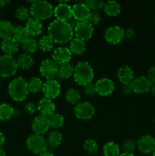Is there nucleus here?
Returning <instances> with one entry per match:
<instances>
[{"instance_id": "f257e3e1", "label": "nucleus", "mask_w": 155, "mask_h": 156, "mask_svg": "<svg viewBox=\"0 0 155 156\" xmlns=\"http://www.w3.org/2000/svg\"><path fill=\"white\" fill-rule=\"evenodd\" d=\"M48 34L55 43L65 44L73 39L74 30L70 27L67 21L56 19L49 25Z\"/></svg>"}, {"instance_id": "f03ea898", "label": "nucleus", "mask_w": 155, "mask_h": 156, "mask_svg": "<svg viewBox=\"0 0 155 156\" xmlns=\"http://www.w3.org/2000/svg\"><path fill=\"white\" fill-rule=\"evenodd\" d=\"M8 91L13 100L22 101L27 98L29 93L27 81L23 77L15 78L9 83Z\"/></svg>"}, {"instance_id": "7ed1b4c3", "label": "nucleus", "mask_w": 155, "mask_h": 156, "mask_svg": "<svg viewBox=\"0 0 155 156\" xmlns=\"http://www.w3.org/2000/svg\"><path fill=\"white\" fill-rule=\"evenodd\" d=\"M74 79L79 85H84L91 83L94 79V69L88 62L81 61L74 66Z\"/></svg>"}, {"instance_id": "20e7f679", "label": "nucleus", "mask_w": 155, "mask_h": 156, "mask_svg": "<svg viewBox=\"0 0 155 156\" xmlns=\"http://www.w3.org/2000/svg\"><path fill=\"white\" fill-rule=\"evenodd\" d=\"M30 15L33 18L40 20H46L51 18L54 9L49 2L33 1L30 8Z\"/></svg>"}, {"instance_id": "39448f33", "label": "nucleus", "mask_w": 155, "mask_h": 156, "mask_svg": "<svg viewBox=\"0 0 155 156\" xmlns=\"http://www.w3.org/2000/svg\"><path fill=\"white\" fill-rule=\"evenodd\" d=\"M26 146L31 152L40 155L47 150L48 143L43 136L34 133L27 137Z\"/></svg>"}, {"instance_id": "423d86ee", "label": "nucleus", "mask_w": 155, "mask_h": 156, "mask_svg": "<svg viewBox=\"0 0 155 156\" xmlns=\"http://www.w3.org/2000/svg\"><path fill=\"white\" fill-rule=\"evenodd\" d=\"M18 66L17 60L12 55L0 56V76L10 77L17 73Z\"/></svg>"}, {"instance_id": "0eeeda50", "label": "nucleus", "mask_w": 155, "mask_h": 156, "mask_svg": "<svg viewBox=\"0 0 155 156\" xmlns=\"http://www.w3.org/2000/svg\"><path fill=\"white\" fill-rule=\"evenodd\" d=\"M58 67L59 65L53 59L47 58L42 61L40 65L39 70L43 77L46 78L47 80H50L57 77Z\"/></svg>"}, {"instance_id": "6e6552de", "label": "nucleus", "mask_w": 155, "mask_h": 156, "mask_svg": "<svg viewBox=\"0 0 155 156\" xmlns=\"http://www.w3.org/2000/svg\"><path fill=\"white\" fill-rule=\"evenodd\" d=\"M74 111L76 117L80 120H88L92 118L95 113V108L90 102L84 101L77 104Z\"/></svg>"}, {"instance_id": "1a4fd4ad", "label": "nucleus", "mask_w": 155, "mask_h": 156, "mask_svg": "<svg viewBox=\"0 0 155 156\" xmlns=\"http://www.w3.org/2000/svg\"><path fill=\"white\" fill-rule=\"evenodd\" d=\"M43 94L44 97L49 99H54L57 97L61 91V85L56 79L47 80L43 83Z\"/></svg>"}, {"instance_id": "9d476101", "label": "nucleus", "mask_w": 155, "mask_h": 156, "mask_svg": "<svg viewBox=\"0 0 155 156\" xmlns=\"http://www.w3.org/2000/svg\"><path fill=\"white\" fill-rule=\"evenodd\" d=\"M94 33V27L88 21H79L78 24L74 30V34L76 37L86 41L92 37Z\"/></svg>"}, {"instance_id": "9b49d317", "label": "nucleus", "mask_w": 155, "mask_h": 156, "mask_svg": "<svg viewBox=\"0 0 155 156\" xmlns=\"http://www.w3.org/2000/svg\"><path fill=\"white\" fill-rule=\"evenodd\" d=\"M104 37L106 42L109 44H119L124 39V29L119 26H112L106 30Z\"/></svg>"}, {"instance_id": "f8f14e48", "label": "nucleus", "mask_w": 155, "mask_h": 156, "mask_svg": "<svg viewBox=\"0 0 155 156\" xmlns=\"http://www.w3.org/2000/svg\"><path fill=\"white\" fill-rule=\"evenodd\" d=\"M151 85L152 82H150L148 77L144 76L135 78L131 83L133 92L138 93V94L147 93V91H150Z\"/></svg>"}, {"instance_id": "ddd939ff", "label": "nucleus", "mask_w": 155, "mask_h": 156, "mask_svg": "<svg viewBox=\"0 0 155 156\" xmlns=\"http://www.w3.org/2000/svg\"><path fill=\"white\" fill-rule=\"evenodd\" d=\"M31 127L35 134L43 135L46 133L50 127L48 117L41 114L36 116L32 121Z\"/></svg>"}, {"instance_id": "4468645a", "label": "nucleus", "mask_w": 155, "mask_h": 156, "mask_svg": "<svg viewBox=\"0 0 155 156\" xmlns=\"http://www.w3.org/2000/svg\"><path fill=\"white\" fill-rule=\"evenodd\" d=\"M53 15L56 17V20L62 21H68L70 18H72V9L69 5L66 2L59 3L54 9Z\"/></svg>"}, {"instance_id": "2eb2a0df", "label": "nucleus", "mask_w": 155, "mask_h": 156, "mask_svg": "<svg viewBox=\"0 0 155 156\" xmlns=\"http://www.w3.org/2000/svg\"><path fill=\"white\" fill-rule=\"evenodd\" d=\"M96 92L101 96H106L113 91L115 85L112 79L108 78L100 79L95 84Z\"/></svg>"}, {"instance_id": "dca6fc26", "label": "nucleus", "mask_w": 155, "mask_h": 156, "mask_svg": "<svg viewBox=\"0 0 155 156\" xmlns=\"http://www.w3.org/2000/svg\"><path fill=\"white\" fill-rule=\"evenodd\" d=\"M52 59L59 66L69 62L71 59V52L70 51L69 48L65 47H59L53 51Z\"/></svg>"}, {"instance_id": "f3484780", "label": "nucleus", "mask_w": 155, "mask_h": 156, "mask_svg": "<svg viewBox=\"0 0 155 156\" xmlns=\"http://www.w3.org/2000/svg\"><path fill=\"white\" fill-rule=\"evenodd\" d=\"M138 149L143 153H150L155 149V139L150 135H144L137 142Z\"/></svg>"}, {"instance_id": "a211bd4d", "label": "nucleus", "mask_w": 155, "mask_h": 156, "mask_svg": "<svg viewBox=\"0 0 155 156\" xmlns=\"http://www.w3.org/2000/svg\"><path fill=\"white\" fill-rule=\"evenodd\" d=\"M72 9V16L78 21H88L91 10L84 2H78L74 4L71 7Z\"/></svg>"}, {"instance_id": "6ab92c4d", "label": "nucleus", "mask_w": 155, "mask_h": 156, "mask_svg": "<svg viewBox=\"0 0 155 156\" xmlns=\"http://www.w3.org/2000/svg\"><path fill=\"white\" fill-rule=\"evenodd\" d=\"M36 106L41 115L46 116V117L47 116L50 117V115L54 114L55 110H56V105L54 102L51 99L46 98L40 99Z\"/></svg>"}, {"instance_id": "aec40b11", "label": "nucleus", "mask_w": 155, "mask_h": 156, "mask_svg": "<svg viewBox=\"0 0 155 156\" xmlns=\"http://www.w3.org/2000/svg\"><path fill=\"white\" fill-rule=\"evenodd\" d=\"M24 27L28 33L29 36H37L42 32L43 25L40 20L33 18V17H30L26 21Z\"/></svg>"}, {"instance_id": "412c9836", "label": "nucleus", "mask_w": 155, "mask_h": 156, "mask_svg": "<svg viewBox=\"0 0 155 156\" xmlns=\"http://www.w3.org/2000/svg\"><path fill=\"white\" fill-rule=\"evenodd\" d=\"M117 77L122 84H131L134 77L133 70L129 66H122L117 71Z\"/></svg>"}, {"instance_id": "4be33fe9", "label": "nucleus", "mask_w": 155, "mask_h": 156, "mask_svg": "<svg viewBox=\"0 0 155 156\" xmlns=\"http://www.w3.org/2000/svg\"><path fill=\"white\" fill-rule=\"evenodd\" d=\"M19 44L13 37L2 39L1 43V48L6 55H12L18 50Z\"/></svg>"}, {"instance_id": "5701e85b", "label": "nucleus", "mask_w": 155, "mask_h": 156, "mask_svg": "<svg viewBox=\"0 0 155 156\" xmlns=\"http://www.w3.org/2000/svg\"><path fill=\"white\" fill-rule=\"evenodd\" d=\"M15 27L11 21L2 20L0 21V37L2 39L12 37Z\"/></svg>"}, {"instance_id": "b1692460", "label": "nucleus", "mask_w": 155, "mask_h": 156, "mask_svg": "<svg viewBox=\"0 0 155 156\" xmlns=\"http://www.w3.org/2000/svg\"><path fill=\"white\" fill-rule=\"evenodd\" d=\"M74 66L70 62L61 64L58 67L57 77L62 79H66L70 78L74 74Z\"/></svg>"}, {"instance_id": "393cba45", "label": "nucleus", "mask_w": 155, "mask_h": 156, "mask_svg": "<svg viewBox=\"0 0 155 156\" xmlns=\"http://www.w3.org/2000/svg\"><path fill=\"white\" fill-rule=\"evenodd\" d=\"M70 51L74 54H82L86 50V44L84 41L79 38H73L69 44Z\"/></svg>"}, {"instance_id": "a878e982", "label": "nucleus", "mask_w": 155, "mask_h": 156, "mask_svg": "<svg viewBox=\"0 0 155 156\" xmlns=\"http://www.w3.org/2000/svg\"><path fill=\"white\" fill-rule=\"evenodd\" d=\"M103 10L109 16H115L121 12V5L115 1H107L104 2Z\"/></svg>"}, {"instance_id": "bb28decb", "label": "nucleus", "mask_w": 155, "mask_h": 156, "mask_svg": "<svg viewBox=\"0 0 155 156\" xmlns=\"http://www.w3.org/2000/svg\"><path fill=\"white\" fill-rule=\"evenodd\" d=\"M16 60L18 66L21 67L23 69H28L33 64V58L27 53H23L18 55Z\"/></svg>"}, {"instance_id": "cd10ccee", "label": "nucleus", "mask_w": 155, "mask_h": 156, "mask_svg": "<svg viewBox=\"0 0 155 156\" xmlns=\"http://www.w3.org/2000/svg\"><path fill=\"white\" fill-rule=\"evenodd\" d=\"M15 114V109L8 103L0 104V120H6L10 119Z\"/></svg>"}, {"instance_id": "c85d7f7f", "label": "nucleus", "mask_w": 155, "mask_h": 156, "mask_svg": "<svg viewBox=\"0 0 155 156\" xmlns=\"http://www.w3.org/2000/svg\"><path fill=\"white\" fill-rule=\"evenodd\" d=\"M103 152L105 156H119L120 155L119 147L114 142H108L103 146Z\"/></svg>"}, {"instance_id": "c756f323", "label": "nucleus", "mask_w": 155, "mask_h": 156, "mask_svg": "<svg viewBox=\"0 0 155 156\" xmlns=\"http://www.w3.org/2000/svg\"><path fill=\"white\" fill-rule=\"evenodd\" d=\"M54 41L49 35L43 36L38 41V48L44 52H49L54 47Z\"/></svg>"}, {"instance_id": "7c9ffc66", "label": "nucleus", "mask_w": 155, "mask_h": 156, "mask_svg": "<svg viewBox=\"0 0 155 156\" xmlns=\"http://www.w3.org/2000/svg\"><path fill=\"white\" fill-rule=\"evenodd\" d=\"M12 37L18 44H22L29 37V34L27 30H26L25 27H23V26H17V27H15V30H14Z\"/></svg>"}, {"instance_id": "2f4dec72", "label": "nucleus", "mask_w": 155, "mask_h": 156, "mask_svg": "<svg viewBox=\"0 0 155 156\" xmlns=\"http://www.w3.org/2000/svg\"><path fill=\"white\" fill-rule=\"evenodd\" d=\"M43 82L40 78L33 76L30 78V80L27 82V87H28L29 91L33 93H38L42 91Z\"/></svg>"}, {"instance_id": "473e14b6", "label": "nucleus", "mask_w": 155, "mask_h": 156, "mask_svg": "<svg viewBox=\"0 0 155 156\" xmlns=\"http://www.w3.org/2000/svg\"><path fill=\"white\" fill-rule=\"evenodd\" d=\"M63 137H62V133L58 130H54L49 135L47 139V143L48 146H52L53 148H56L59 146L62 143Z\"/></svg>"}, {"instance_id": "72a5a7b5", "label": "nucleus", "mask_w": 155, "mask_h": 156, "mask_svg": "<svg viewBox=\"0 0 155 156\" xmlns=\"http://www.w3.org/2000/svg\"><path fill=\"white\" fill-rule=\"evenodd\" d=\"M22 47L24 51L28 54L33 53L38 49V41L32 37H29L22 44Z\"/></svg>"}, {"instance_id": "f704fd0d", "label": "nucleus", "mask_w": 155, "mask_h": 156, "mask_svg": "<svg viewBox=\"0 0 155 156\" xmlns=\"http://www.w3.org/2000/svg\"><path fill=\"white\" fill-rule=\"evenodd\" d=\"M83 147L84 150L90 155H95L99 150V146L97 142L93 139H87L84 142Z\"/></svg>"}, {"instance_id": "c9c22d12", "label": "nucleus", "mask_w": 155, "mask_h": 156, "mask_svg": "<svg viewBox=\"0 0 155 156\" xmlns=\"http://www.w3.org/2000/svg\"><path fill=\"white\" fill-rule=\"evenodd\" d=\"M65 99L72 105H77L81 99V94L76 88H71L65 93Z\"/></svg>"}, {"instance_id": "e433bc0d", "label": "nucleus", "mask_w": 155, "mask_h": 156, "mask_svg": "<svg viewBox=\"0 0 155 156\" xmlns=\"http://www.w3.org/2000/svg\"><path fill=\"white\" fill-rule=\"evenodd\" d=\"M48 119L50 127L55 128V129L61 127L64 123L63 116L60 114H57V113H54L50 115Z\"/></svg>"}, {"instance_id": "4c0bfd02", "label": "nucleus", "mask_w": 155, "mask_h": 156, "mask_svg": "<svg viewBox=\"0 0 155 156\" xmlns=\"http://www.w3.org/2000/svg\"><path fill=\"white\" fill-rule=\"evenodd\" d=\"M15 15L20 21H27L30 18V11L27 7L21 5L15 10Z\"/></svg>"}, {"instance_id": "58836bf2", "label": "nucleus", "mask_w": 155, "mask_h": 156, "mask_svg": "<svg viewBox=\"0 0 155 156\" xmlns=\"http://www.w3.org/2000/svg\"><path fill=\"white\" fill-rule=\"evenodd\" d=\"M84 4L88 6V9L91 11H98L99 9L103 8L104 2L102 0H87Z\"/></svg>"}, {"instance_id": "ea45409f", "label": "nucleus", "mask_w": 155, "mask_h": 156, "mask_svg": "<svg viewBox=\"0 0 155 156\" xmlns=\"http://www.w3.org/2000/svg\"><path fill=\"white\" fill-rule=\"evenodd\" d=\"M135 147H136L135 142L132 140H129V139L125 140L122 144V149L123 152H126V153L133 154Z\"/></svg>"}, {"instance_id": "a19ab883", "label": "nucleus", "mask_w": 155, "mask_h": 156, "mask_svg": "<svg viewBox=\"0 0 155 156\" xmlns=\"http://www.w3.org/2000/svg\"><path fill=\"white\" fill-rule=\"evenodd\" d=\"M100 14L98 11H91L88 21L91 23L92 25H96L98 24L100 21Z\"/></svg>"}, {"instance_id": "79ce46f5", "label": "nucleus", "mask_w": 155, "mask_h": 156, "mask_svg": "<svg viewBox=\"0 0 155 156\" xmlns=\"http://www.w3.org/2000/svg\"><path fill=\"white\" fill-rule=\"evenodd\" d=\"M84 92L88 96H94L96 94V88L95 84H93L92 82L88 84V85L84 86Z\"/></svg>"}, {"instance_id": "37998d69", "label": "nucleus", "mask_w": 155, "mask_h": 156, "mask_svg": "<svg viewBox=\"0 0 155 156\" xmlns=\"http://www.w3.org/2000/svg\"><path fill=\"white\" fill-rule=\"evenodd\" d=\"M24 111H25L27 114H33L36 112V111L37 110V106L35 105V103L33 102L30 101L27 102L24 105Z\"/></svg>"}, {"instance_id": "c03bdc74", "label": "nucleus", "mask_w": 155, "mask_h": 156, "mask_svg": "<svg viewBox=\"0 0 155 156\" xmlns=\"http://www.w3.org/2000/svg\"><path fill=\"white\" fill-rule=\"evenodd\" d=\"M120 92L124 95H129L133 92L131 84H122L120 88Z\"/></svg>"}, {"instance_id": "a18cd8bd", "label": "nucleus", "mask_w": 155, "mask_h": 156, "mask_svg": "<svg viewBox=\"0 0 155 156\" xmlns=\"http://www.w3.org/2000/svg\"><path fill=\"white\" fill-rule=\"evenodd\" d=\"M147 77L150 79L152 84H155V65L150 67V69L148 70L147 73Z\"/></svg>"}, {"instance_id": "49530a36", "label": "nucleus", "mask_w": 155, "mask_h": 156, "mask_svg": "<svg viewBox=\"0 0 155 156\" xmlns=\"http://www.w3.org/2000/svg\"><path fill=\"white\" fill-rule=\"evenodd\" d=\"M135 37V31L132 28H126L124 30V38L132 39Z\"/></svg>"}, {"instance_id": "de8ad7c7", "label": "nucleus", "mask_w": 155, "mask_h": 156, "mask_svg": "<svg viewBox=\"0 0 155 156\" xmlns=\"http://www.w3.org/2000/svg\"><path fill=\"white\" fill-rule=\"evenodd\" d=\"M67 22H68V24H69L70 27H71L73 30H74V29H75V27L78 26V24L79 21H78L77 19H75V18H73L72 17V18H70V19L67 21Z\"/></svg>"}, {"instance_id": "09e8293b", "label": "nucleus", "mask_w": 155, "mask_h": 156, "mask_svg": "<svg viewBox=\"0 0 155 156\" xmlns=\"http://www.w3.org/2000/svg\"><path fill=\"white\" fill-rule=\"evenodd\" d=\"M5 138L4 134L2 133V132L0 131V149H1L2 146L3 144L5 143Z\"/></svg>"}, {"instance_id": "8fccbe9b", "label": "nucleus", "mask_w": 155, "mask_h": 156, "mask_svg": "<svg viewBox=\"0 0 155 156\" xmlns=\"http://www.w3.org/2000/svg\"><path fill=\"white\" fill-rule=\"evenodd\" d=\"M9 2H10V1H9V0H0V7H3V6L9 4Z\"/></svg>"}, {"instance_id": "3c124183", "label": "nucleus", "mask_w": 155, "mask_h": 156, "mask_svg": "<svg viewBox=\"0 0 155 156\" xmlns=\"http://www.w3.org/2000/svg\"><path fill=\"white\" fill-rule=\"evenodd\" d=\"M40 156H55L54 154L52 153V152H47V151H46V152H44L43 153L40 154Z\"/></svg>"}, {"instance_id": "603ef678", "label": "nucleus", "mask_w": 155, "mask_h": 156, "mask_svg": "<svg viewBox=\"0 0 155 156\" xmlns=\"http://www.w3.org/2000/svg\"><path fill=\"white\" fill-rule=\"evenodd\" d=\"M150 92H151L152 95L155 96V84H152L151 88H150Z\"/></svg>"}, {"instance_id": "864d4df0", "label": "nucleus", "mask_w": 155, "mask_h": 156, "mask_svg": "<svg viewBox=\"0 0 155 156\" xmlns=\"http://www.w3.org/2000/svg\"><path fill=\"white\" fill-rule=\"evenodd\" d=\"M119 156H135L134 154H131V153H126V152H122V153L120 154Z\"/></svg>"}, {"instance_id": "5fc2aeb1", "label": "nucleus", "mask_w": 155, "mask_h": 156, "mask_svg": "<svg viewBox=\"0 0 155 156\" xmlns=\"http://www.w3.org/2000/svg\"><path fill=\"white\" fill-rule=\"evenodd\" d=\"M0 156H6V152L4 149H0Z\"/></svg>"}, {"instance_id": "6e6d98bb", "label": "nucleus", "mask_w": 155, "mask_h": 156, "mask_svg": "<svg viewBox=\"0 0 155 156\" xmlns=\"http://www.w3.org/2000/svg\"><path fill=\"white\" fill-rule=\"evenodd\" d=\"M152 156H155V149L153 151V152H152Z\"/></svg>"}, {"instance_id": "4d7b16f0", "label": "nucleus", "mask_w": 155, "mask_h": 156, "mask_svg": "<svg viewBox=\"0 0 155 156\" xmlns=\"http://www.w3.org/2000/svg\"><path fill=\"white\" fill-rule=\"evenodd\" d=\"M154 23H155V18H154Z\"/></svg>"}]
</instances>
